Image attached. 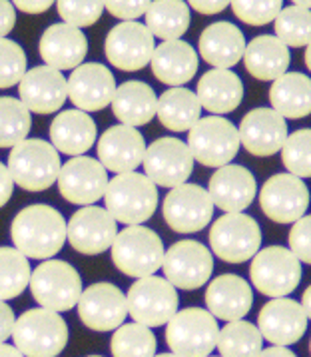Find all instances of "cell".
<instances>
[{"mask_svg": "<svg viewBox=\"0 0 311 357\" xmlns=\"http://www.w3.org/2000/svg\"><path fill=\"white\" fill-rule=\"evenodd\" d=\"M15 248L32 259H52L66 242V222L56 208L32 204L20 210L10 226Z\"/></svg>", "mask_w": 311, "mask_h": 357, "instance_id": "6da1fadb", "label": "cell"}, {"mask_svg": "<svg viewBox=\"0 0 311 357\" xmlns=\"http://www.w3.org/2000/svg\"><path fill=\"white\" fill-rule=\"evenodd\" d=\"M104 204L116 222L124 226H142L158 208V186L146 174H116L108 182Z\"/></svg>", "mask_w": 311, "mask_h": 357, "instance_id": "7a4b0ae2", "label": "cell"}, {"mask_svg": "<svg viewBox=\"0 0 311 357\" xmlns=\"http://www.w3.org/2000/svg\"><path fill=\"white\" fill-rule=\"evenodd\" d=\"M13 340L24 357H58L68 343V326L58 312L34 307L16 319Z\"/></svg>", "mask_w": 311, "mask_h": 357, "instance_id": "3957f363", "label": "cell"}, {"mask_svg": "<svg viewBox=\"0 0 311 357\" xmlns=\"http://www.w3.org/2000/svg\"><path fill=\"white\" fill-rule=\"evenodd\" d=\"M6 168L18 188L26 192H43L56 184L62 162L60 152L52 144L26 138L13 148Z\"/></svg>", "mask_w": 311, "mask_h": 357, "instance_id": "277c9868", "label": "cell"}, {"mask_svg": "<svg viewBox=\"0 0 311 357\" xmlns=\"http://www.w3.org/2000/svg\"><path fill=\"white\" fill-rule=\"evenodd\" d=\"M164 254L162 238L146 226H126L112 243L114 266L136 280L154 275L164 264Z\"/></svg>", "mask_w": 311, "mask_h": 357, "instance_id": "5b68a950", "label": "cell"}, {"mask_svg": "<svg viewBox=\"0 0 311 357\" xmlns=\"http://www.w3.org/2000/svg\"><path fill=\"white\" fill-rule=\"evenodd\" d=\"M32 298L40 307L52 312H68L82 296V280L78 270L62 259H44L30 275Z\"/></svg>", "mask_w": 311, "mask_h": 357, "instance_id": "8992f818", "label": "cell"}, {"mask_svg": "<svg viewBox=\"0 0 311 357\" xmlns=\"http://www.w3.org/2000/svg\"><path fill=\"white\" fill-rule=\"evenodd\" d=\"M166 326L168 347L178 357H208L218 345L220 326L208 310L185 307Z\"/></svg>", "mask_w": 311, "mask_h": 357, "instance_id": "52a82bcc", "label": "cell"}, {"mask_svg": "<svg viewBox=\"0 0 311 357\" xmlns=\"http://www.w3.org/2000/svg\"><path fill=\"white\" fill-rule=\"evenodd\" d=\"M250 278L255 289L271 300L289 296L301 282V261L283 245H269L252 257Z\"/></svg>", "mask_w": 311, "mask_h": 357, "instance_id": "ba28073f", "label": "cell"}, {"mask_svg": "<svg viewBox=\"0 0 311 357\" xmlns=\"http://www.w3.org/2000/svg\"><path fill=\"white\" fill-rule=\"evenodd\" d=\"M128 314L146 328L166 326L178 314L180 298L166 278L148 275L136 280L128 289Z\"/></svg>", "mask_w": 311, "mask_h": 357, "instance_id": "9c48e42d", "label": "cell"}, {"mask_svg": "<svg viewBox=\"0 0 311 357\" xmlns=\"http://www.w3.org/2000/svg\"><path fill=\"white\" fill-rule=\"evenodd\" d=\"M240 132L224 116H206L190 130L188 148L208 168L227 166L240 152Z\"/></svg>", "mask_w": 311, "mask_h": 357, "instance_id": "30bf717a", "label": "cell"}, {"mask_svg": "<svg viewBox=\"0 0 311 357\" xmlns=\"http://www.w3.org/2000/svg\"><path fill=\"white\" fill-rule=\"evenodd\" d=\"M261 229L252 215L226 214L218 218L210 229V248L227 264H243L259 252Z\"/></svg>", "mask_w": 311, "mask_h": 357, "instance_id": "8fae6325", "label": "cell"}, {"mask_svg": "<svg viewBox=\"0 0 311 357\" xmlns=\"http://www.w3.org/2000/svg\"><path fill=\"white\" fill-rule=\"evenodd\" d=\"M154 34L146 24L128 20L116 24L104 43V52L114 68L124 72H138L150 64L154 56Z\"/></svg>", "mask_w": 311, "mask_h": 357, "instance_id": "7c38bea8", "label": "cell"}, {"mask_svg": "<svg viewBox=\"0 0 311 357\" xmlns=\"http://www.w3.org/2000/svg\"><path fill=\"white\" fill-rule=\"evenodd\" d=\"M162 268L172 286L190 291L208 284L213 273V256L204 243L182 240L168 248Z\"/></svg>", "mask_w": 311, "mask_h": 357, "instance_id": "4fadbf2b", "label": "cell"}, {"mask_svg": "<svg viewBox=\"0 0 311 357\" xmlns=\"http://www.w3.org/2000/svg\"><path fill=\"white\" fill-rule=\"evenodd\" d=\"M261 212L271 222L296 224L310 208V190L294 174H275L259 190Z\"/></svg>", "mask_w": 311, "mask_h": 357, "instance_id": "5bb4252c", "label": "cell"}, {"mask_svg": "<svg viewBox=\"0 0 311 357\" xmlns=\"http://www.w3.org/2000/svg\"><path fill=\"white\" fill-rule=\"evenodd\" d=\"M213 202L208 190L196 184L172 188L164 198V220L178 234H196L212 222Z\"/></svg>", "mask_w": 311, "mask_h": 357, "instance_id": "9a60e30c", "label": "cell"}, {"mask_svg": "<svg viewBox=\"0 0 311 357\" xmlns=\"http://www.w3.org/2000/svg\"><path fill=\"white\" fill-rule=\"evenodd\" d=\"M194 156L178 138H160L146 148L144 172L160 188H176L188 182L194 172Z\"/></svg>", "mask_w": 311, "mask_h": 357, "instance_id": "2e32d148", "label": "cell"}, {"mask_svg": "<svg viewBox=\"0 0 311 357\" xmlns=\"http://www.w3.org/2000/svg\"><path fill=\"white\" fill-rule=\"evenodd\" d=\"M108 170L96 158L76 156L68 160L58 174V190L64 200L76 206H94L104 198L108 188Z\"/></svg>", "mask_w": 311, "mask_h": 357, "instance_id": "e0dca14e", "label": "cell"}, {"mask_svg": "<svg viewBox=\"0 0 311 357\" xmlns=\"http://www.w3.org/2000/svg\"><path fill=\"white\" fill-rule=\"evenodd\" d=\"M128 315V301L122 289L108 282L92 284L82 289L78 300V317L88 329L116 331Z\"/></svg>", "mask_w": 311, "mask_h": 357, "instance_id": "ac0fdd59", "label": "cell"}, {"mask_svg": "<svg viewBox=\"0 0 311 357\" xmlns=\"http://www.w3.org/2000/svg\"><path fill=\"white\" fill-rule=\"evenodd\" d=\"M116 236V220L108 214L106 208L98 206L80 208L66 224V240L76 252L84 256H98L110 250Z\"/></svg>", "mask_w": 311, "mask_h": 357, "instance_id": "d6986e66", "label": "cell"}, {"mask_svg": "<svg viewBox=\"0 0 311 357\" xmlns=\"http://www.w3.org/2000/svg\"><path fill=\"white\" fill-rule=\"evenodd\" d=\"M116 78L100 62H86L74 68L68 78V98L82 112H98L112 104Z\"/></svg>", "mask_w": 311, "mask_h": 357, "instance_id": "ffe728a7", "label": "cell"}, {"mask_svg": "<svg viewBox=\"0 0 311 357\" xmlns=\"http://www.w3.org/2000/svg\"><path fill=\"white\" fill-rule=\"evenodd\" d=\"M22 104L34 114H54L68 98V80L52 66H34L18 84Z\"/></svg>", "mask_w": 311, "mask_h": 357, "instance_id": "44dd1931", "label": "cell"}, {"mask_svg": "<svg viewBox=\"0 0 311 357\" xmlns=\"http://www.w3.org/2000/svg\"><path fill=\"white\" fill-rule=\"evenodd\" d=\"M241 146L254 154L266 158L282 152L287 140V122L273 108H255L243 116L240 124Z\"/></svg>", "mask_w": 311, "mask_h": 357, "instance_id": "7402d4cb", "label": "cell"}, {"mask_svg": "<svg viewBox=\"0 0 311 357\" xmlns=\"http://www.w3.org/2000/svg\"><path fill=\"white\" fill-rule=\"evenodd\" d=\"M257 328L264 340L273 345L287 347L297 343L308 331V315L301 303L289 298H275L269 300L257 317Z\"/></svg>", "mask_w": 311, "mask_h": 357, "instance_id": "603a6c76", "label": "cell"}, {"mask_svg": "<svg viewBox=\"0 0 311 357\" xmlns=\"http://www.w3.org/2000/svg\"><path fill=\"white\" fill-rule=\"evenodd\" d=\"M257 184L252 172L240 164H227L213 172L208 184V194L213 206L226 214H238L252 206Z\"/></svg>", "mask_w": 311, "mask_h": 357, "instance_id": "cb8c5ba5", "label": "cell"}, {"mask_svg": "<svg viewBox=\"0 0 311 357\" xmlns=\"http://www.w3.org/2000/svg\"><path fill=\"white\" fill-rule=\"evenodd\" d=\"M146 148V140L138 128L118 124L100 136L98 162L108 172L128 174L136 170L144 162Z\"/></svg>", "mask_w": 311, "mask_h": 357, "instance_id": "d4e9b609", "label": "cell"}, {"mask_svg": "<svg viewBox=\"0 0 311 357\" xmlns=\"http://www.w3.org/2000/svg\"><path fill=\"white\" fill-rule=\"evenodd\" d=\"M46 66L56 70H74L84 62L88 54V38L82 29L60 22L44 30L38 44Z\"/></svg>", "mask_w": 311, "mask_h": 357, "instance_id": "484cf974", "label": "cell"}, {"mask_svg": "<svg viewBox=\"0 0 311 357\" xmlns=\"http://www.w3.org/2000/svg\"><path fill=\"white\" fill-rule=\"evenodd\" d=\"M206 305L215 319L238 321L250 314L254 305V294L243 278L236 273H222L210 282L206 291Z\"/></svg>", "mask_w": 311, "mask_h": 357, "instance_id": "4316f807", "label": "cell"}, {"mask_svg": "<svg viewBox=\"0 0 311 357\" xmlns=\"http://www.w3.org/2000/svg\"><path fill=\"white\" fill-rule=\"evenodd\" d=\"M199 56L213 68L229 70L243 58L245 52V36L240 26L232 22H213L202 30L198 40Z\"/></svg>", "mask_w": 311, "mask_h": 357, "instance_id": "83f0119b", "label": "cell"}, {"mask_svg": "<svg viewBox=\"0 0 311 357\" xmlns=\"http://www.w3.org/2000/svg\"><path fill=\"white\" fill-rule=\"evenodd\" d=\"M98 136V126L92 116L82 110H64L50 124V144L66 156H84Z\"/></svg>", "mask_w": 311, "mask_h": 357, "instance_id": "f1b7e54d", "label": "cell"}, {"mask_svg": "<svg viewBox=\"0 0 311 357\" xmlns=\"http://www.w3.org/2000/svg\"><path fill=\"white\" fill-rule=\"evenodd\" d=\"M154 76L172 88L188 84L198 72V54L192 44L184 40H164L156 46L154 56L150 60Z\"/></svg>", "mask_w": 311, "mask_h": 357, "instance_id": "f546056e", "label": "cell"}, {"mask_svg": "<svg viewBox=\"0 0 311 357\" xmlns=\"http://www.w3.org/2000/svg\"><path fill=\"white\" fill-rule=\"evenodd\" d=\"M196 96L202 108L213 116L229 114L243 100V82L236 72L213 68L199 78Z\"/></svg>", "mask_w": 311, "mask_h": 357, "instance_id": "4dcf8cb0", "label": "cell"}, {"mask_svg": "<svg viewBox=\"0 0 311 357\" xmlns=\"http://www.w3.org/2000/svg\"><path fill=\"white\" fill-rule=\"evenodd\" d=\"M291 62L289 48L271 34H259L250 44H245L243 64L257 80L271 82L283 76Z\"/></svg>", "mask_w": 311, "mask_h": 357, "instance_id": "1f68e13d", "label": "cell"}, {"mask_svg": "<svg viewBox=\"0 0 311 357\" xmlns=\"http://www.w3.org/2000/svg\"><path fill=\"white\" fill-rule=\"evenodd\" d=\"M158 96L154 88L140 80H130L116 88L112 98V112L120 124L138 128L148 124L156 116Z\"/></svg>", "mask_w": 311, "mask_h": 357, "instance_id": "d6a6232c", "label": "cell"}, {"mask_svg": "<svg viewBox=\"0 0 311 357\" xmlns=\"http://www.w3.org/2000/svg\"><path fill=\"white\" fill-rule=\"evenodd\" d=\"M271 108L283 118L297 120L311 114V78L301 72H285L269 88Z\"/></svg>", "mask_w": 311, "mask_h": 357, "instance_id": "836d02e7", "label": "cell"}, {"mask_svg": "<svg viewBox=\"0 0 311 357\" xmlns=\"http://www.w3.org/2000/svg\"><path fill=\"white\" fill-rule=\"evenodd\" d=\"M156 116L164 128L172 132H190L202 118V104L190 88H168L160 98Z\"/></svg>", "mask_w": 311, "mask_h": 357, "instance_id": "e575fe53", "label": "cell"}, {"mask_svg": "<svg viewBox=\"0 0 311 357\" xmlns=\"http://www.w3.org/2000/svg\"><path fill=\"white\" fill-rule=\"evenodd\" d=\"M190 20L185 0H152L146 10V26L160 40H180L190 29Z\"/></svg>", "mask_w": 311, "mask_h": 357, "instance_id": "d590c367", "label": "cell"}, {"mask_svg": "<svg viewBox=\"0 0 311 357\" xmlns=\"http://www.w3.org/2000/svg\"><path fill=\"white\" fill-rule=\"evenodd\" d=\"M215 347L222 357H257L264 349V335L259 328L245 319L227 321L224 329H220Z\"/></svg>", "mask_w": 311, "mask_h": 357, "instance_id": "8d00e7d4", "label": "cell"}, {"mask_svg": "<svg viewBox=\"0 0 311 357\" xmlns=\"http://www.w3.org/2000/svg\"><path fill=\"white\" fill-rule=\"evenodd\" d=\"M29 257L16 248H0V301L18 298L30 286Z\"/></svg>", "mask_w": 311, "mask_h": 357, "instance_id": "74e56055", "label": "cell"}, {"mask_svg": "<svg viewBox=\"0 0 311 357\" xmlns=\"http://www.w3.org/2000/svg\"><path fill=\"white\" fill-rule=\"evenodd\" d=\"M32 128L30 110L20 98L2 96L0 98V148H15L26 140Z\"/></svg>", "mask_w": 311, "mask_h": 357, "instance_id": "f35d334b", "label": "cell"}, {"mask_svg": "<svg viewBox=\"0 0 311 357\" xmlns=\"http://www.w3.org/2000/svg\"><path fill=\"white\" fill-rule=\"evenodd\" d=\"M112 357H154L156 337L152 329L142 324H122L110 342Z\"/></svg>", "mask_w": 311, "mask_h": 357, "instance_id": "ab89813d", "label": "cell"}, {"mask_svg": "<svg viewBox=\"0 0 311 357\" xmlns=\"http://www.w3.org/2000/svg\"><path fill=\"white\" fill-rule=\"evenodd\" d=\"M275 22V36L287 48H301L311 43V10L303 6H287L282 8Z\"/></svg>", "mask_w": 311, "mask_h": 357, "instance_id": "60d3db41", "label": "cell"}, {"mask_svg": "<svg viewBox=\"0 0 311 357\" xmlns=\"http://www.w3.org/2000/svg\"><path fill=\"white\" fill-rule=\"evenodd\" d=\"M282 162L289 174L311 178V128L296 130L287 136L282 148Z\"/></svg>", "mask_w": 311, "mask_h": 357, "instance_id": "b9f144b4", "label": "cell"}, {"mask_svg": "<svg viewBox=\"0 0 311 357\" xmlns=\"http://www.w3.org/2000/svg\"><path fill=\"white\" fill-rule=\"evenodd\" d=\"M26 54L16 40L0 38V90L20 84L26 74Z\"/></svg>", "mask_w": 311, "mask_h": 357, "instance_id": "7bdbcfd3", "label": "cell"}, {"mask_svg": "<svg viewBox=\"0 0 311 357\" xmlns=\"http://www.w3.org/2000/svg\"><path fill=\"white\" fill-rule=\"evenodd\" d=\"M58 16L76 29H86L96 24L104 8V0H56Z\"/></svg>", "mask_w": 311, "mask_h": 357, "instance_id": "ee69618b", "label": "cell"}, {"mask_svg": "<svg viewBox=\"0 0 311 357\" xmlns=\"http://www.w3.org/2000/svg\"><path fill=\"white\" fill-rule=\"evenodd\" d=\"M232 10L248 26H266L282 13L283 0H232Z\"/></svg>", "mask_w": 311, "mask_h": 357, "instance_id": "f6af8a7d", "label": "cell"}, {"mask_svg": "<svg viewBox=\"0 0 311 357\" xmlns=\"http://www.w3.org/2000/svg\"><path fill=\"white\" fill-rule=\"evenodd\" d=\"M289 250L303 264L311 266V215L299 218L289 231Z\"/></svg>", "mask_w": 311, "mask_h": 357, "instance_id": "bcb514c9", "label": "cell"}, {"mask_svg": "<svg viewBox=\"0 0 311 357\" xmlns=\"http://www.w3.org/2000/svg\"><path fill=\"white\" fill-rule=\"evenodd\" d=\"M150 4L152 0H104V8L112 16L120 18L122 22L144 16L150 8Z\"/></svg>", "mask_w": 311, "mask_h": 357, "instance_id": "7dc6e473", "label": "cell"}, {"mask_svg": "<svg viewBox=\"0 0 311 357\" xmlns=\"http://www.w3.org/2000/svg\"><path fill=\"white\" fill-rule=\"evenodd\" d=\"M16 24V8L10 0H0V38H6Z\"/></svg>", "mask_w": 311, "mask_h": 357, "instance_id": "c3c4849f", "label": "cell"}, {"mask_svg": "<svg viewBox=\"0 0 311 357\" xmlns=\"http://www.w3.org/2000/svg\"><path fill=\"white\" fill-rule=\"evenodd\" d=\"M16 317L13 307L6 301H0V343H4L15 331Z\"/></svg>", "mask_w": 311, "mask_h": 357, "instance_id": "681fc988", "label": "cell"}, {"mask_svg": "<svg viewBox=\"0 0 311 357\" xmlns=\"http://www.w3.org/2000/svg\"><path fill=\"white\" fill-rule=\"evenodd\" d=\"M232 0H188V6L199 15H218L226 10Z\"/></svg>", "mask_w": 311, "mask_h": 357, "instance_id": "f907efd6", "label": "cell"}, {"mask_svg": "<svg viewBox=\"0 0 311 357\" xmlns=\"http://www.w3.org/2000/svg\"><path fill=\"white\" fill-rule=\"evenodd\" d=\"M16 10L26 15H43L56 0H10Z\"/></svg>", "mask_w": 311, "mask_h": 357, "instance_id": "816d5d0a", "label": "cell"}, {"mask_svg": "<svg viewBox=\"0 0 311 357\" xmlns=\"http://www.w3.org/2000/svg\"><path fill=\"white\" fill-rule=\"evenodd\" d=\"M13 192H15V180L8 168L0 162V208L8 204V200L13 198Z\"/></svg>", "mask_w": 311, "mask_h": 357, "instance_id": "f5cc1de1", "label": "cell"}, {"mask_svg": "<svg viewBox=\"0 0 311 357\" xmlns=\"http://www.w3.org/2000/svg\"><path fill=\"white\" fill-rule=\"evenodd\" d=\"M257 357H297L291 349L287 347H282V345H271V347H266L259 351Z\"/></svg>", "mask_w": 311, "mask_h": 357, "instance_id": "db71d44e", "label": "cell"}, {"mask_svg": "<svg viewBox=\"0 0 311 357\" xmlns=\"http://www.w3.org/2000/svg\"><path fill=\"white\" fill-rule=\"evenodd\" d=\"M0 357H24L15 345H6V343H0Z\"/></svg>", "mask_w": 311, "mask_h": 357, "instance_id": "11a10c76", "label": "cell"}, {"mask_svg": "<svg viewBox=\"0 0 311 357\" xmlns=\"http://www.w3.org/2000/svg\"><path fill=\"white\" fill-rule=\"evenodd\" d=\"M301 307L308 315V319H311V286L303 291V300H301Z\"/></svg>", "mask_w": 311, "mask_h": 357, "instance_id": "9f6ffc18", "label": "cell"}, {"mask_svg": "<svg viewBox=\"0 0 311 357\" xmlns=\"http://www.w3.org/2000/svg\"><path fill=\"white\" fill-rule=\"evenodd\" d=\"M305 66L311 72V43L308 44V50H305Z\"/></svg>", "mask_w": 311, "mask_h": 357, "instance_id": "6f0895ef", "label": "cell"}, {"mask_svg": "<svg viewBox=\"0 0 311 357\" xmlns=\"http://www.w3.org/2000/svg\"><path fill=\"white\" fill-rule=\"evenodd\" d=\"M296 6H303V8H311V0H291Z\"/></svg>", "mask_w": 311, "mask_h": 357, "instance_id": "680465c9", "label": "cell"}, {"mask_svg": "<svg viewBox=\"0 0 311 357\" xmlns=\"http://www.w3.org/2000/svg\"><path fill=\"white\" fill-rule=\"evenodd\" d=\"M154 357H178L176 354H160V356H154Z\"/></svg>", "mask_w": 311, "mask_h": 357, "instance_id": "91938a15", "label": "cell"}, {"mask_svg": "<svg viewBox=\"0 0 311 357\" xmlns=\"http://www.w3.org/2000/svg\"><path fill=\"white\" fill-rule=\"evenodd\" d=\"M86 357H102V356H86Z\"/></svg>", "mask_w": 311, "mask_h": 357, "instance_id": "94428289", "label": "cell"}, {"mask_svg": "<svg viewBox=\"0 0 311 357\" xmlns=\"http://www.w3.org/2000/svg\"><path fill=\"white\" fill-rule=\"evenodd\" d=\"M310 351H311V342H310Z\"/></svg>", "mask_w": 311, "mask_h": 357, "instance_id": "6125c7cd", "label": "cell"}, {"mask_svg": "<svg viewBox=\"0 0 311 357\" xmlns=\"http://www.w3.org/2000/svg\"><path fill=\"white\" fill-rule=\"evenodd\" d=\"M208 357H210V356H208ZM220 357H222V356H220Z\"/></svg>", "mask_w": 311, "mask_h": 357, "instance_id": "be15d7a7", "label": "cell"}]
</instances>
